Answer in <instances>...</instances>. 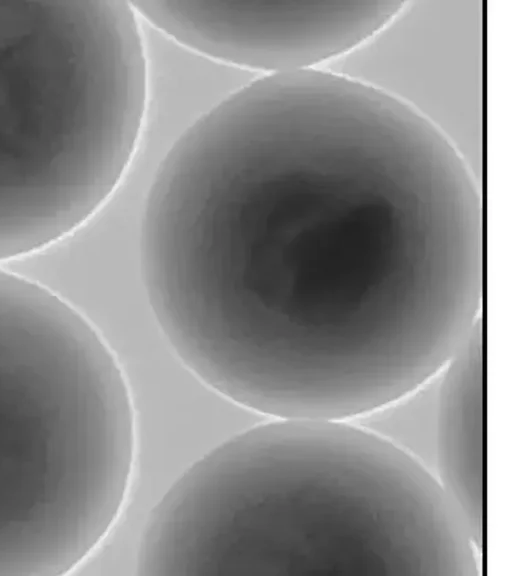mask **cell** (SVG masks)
I'll use <instances>...</instances> for the list:
<instances>
[{
    "instance_id": "6da1fadb",
    "label": "cell",
    "mask_w": 512,
    "mask_h": 576,
    "mask_svg": "<svg viewBox=\"0 0 512 576\" xmlns=\"http://www.w3.org/2000/svg\"><path fill=\"white\" fill-rule=\"evenodd\" d=\"M198 301L286 405L365 398L435 356L468 297L462 201L345 131L251 132L190 242Z\"/></svg>"
},
{
    "instance_id": "7a4b0ae2",
    "label": "cell",
    "mask_w": 512,
    "mask_h": 576,
    "mask_svg": "<svg viewBox=\"0 0 512 576\" xmlns=\"http://www.w3.org/2000/svg\"><path fill=\"white\" fill-rule=\"evenodd\" d=\"M206 542L234 575L476 576L439 481L344 420L283 419L227 441L200 496Z\"/></svg>"
},
{
    "instance_id": "3957f363",
    "label": "cell",
    "mask_w": 512,
    "mask_h": 576,
    "mask_svg": "<svg viewBox=\"0 0 512 576\" xmlns=\"http://www.w3.org/2000/svg\"><path fill=\"white\" fill-rule=\"evenodd\" d=\"M133 423L108 347L47 289L0 271V576L57 573L122 505Z\"/></svg>"
},
{
    "instance_id": "277c9868",
    "label": "cell",
    "mask_w": 512,
    "mask_h": 576,
    "mask_svg": "<svg viewBox=\"0 0 512 576\" xmlns=\"http://www.w3.org/2000/svg\"><path fill=\"white\" fill-rule=\"evenodd\" d=\"M143 116L129 57L70 1H0V260L73 231L121 181Z\"/></svg>"
},
{
    "instance_id": "5b68a950",
    "label": "cell",
    "mask_w": 512,
    "mask_h": 576,
    "mask_svg": "<svg viewBox=\"0 0 512 576\" xmlns=\"http://www.w3.org/2000/svg\"><path fill=\"white\" fill-rule=\"evenodd\" d=\"M484 27L483 0H404L375 34L320 69L409 109L483 185Z\"/></svg>"
},
{
    "instance_id": "8992f818",
    "label": "cell",
    "mask_w": 512,
    "mask_h": 576,
    "mask_svg": "<svg viewBox=\"0 0 512 576\" xmlns=\"http://www.w3.org/2000/svg\"><path fill=\"white\" fill-rule=\"evenodd\" d=\"M402 0L130 3L171 40L203 56L284 73L321 68L375 34Z\"/></svg>"
},
{
    "instance_id": "52a82bcc",
    "label": "cell",
    "mask_w": 512,
    "mask_h": 576,
    "mask_svg": "<svg viewBox=\"0 0 512 576\" xmlns=\"http://www.w3.org/2000/svg\"><path fill=\"white\" fill-rule=\"evenodd\" d=\"M484 336L480 317L440 373L436 478L479 552L485 522Z\"/></svg>"
},
{
    "instance_id": "ba28073f",
    "label": "cell",
    "mask_w": 512,
    "mask_h": 576,
    "mask_svg": "<svg viewBox=\"0 0 512 576\" xmlns=\"http://www.w3.org/2000/svg\"><path fill=\"white\" fill-rule=\"evenodd\" d=\"M441 371L402 397L348 420L390 443L435 478Z\"/></svg>"
}]
</instances>
